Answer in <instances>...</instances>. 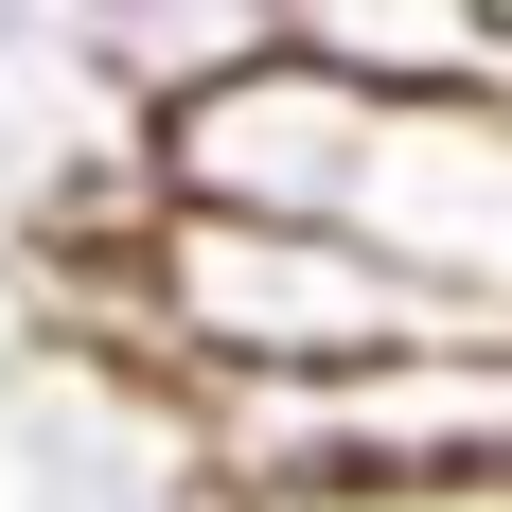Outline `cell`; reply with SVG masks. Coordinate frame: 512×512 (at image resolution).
I'll list each match as a JSON object with an SVG mask.
<instances>
[{
	"mask_svg": "<svg viewBox=\"0 0 512 512\" xmlns=\"http://www.w3.org/2000/svg\"><path fill=\"white\" fill-rule=\"evenodd\" d=\"M0 460H18V512H230L195 442V389H159L142 354L106 336H53L0 389Z\"/></svg>",
	"mask_w": 512,
	"mask_h": 512,
	"instance_id": "6da1fadb",
	"label": "cell"
},
{
	"mask_svg": "<svg viewBox=\"0 0 512 512\" xmlns=\"http://www.w3.org/2000/svg\"><path fill=\"white\" fill-rule=\"evenodd\" d=\"M36 53H53V18H18V0H0V71H36Z\"/></svg>",
	"mask_w": 512,
	"mask_h": 512,
	"instance_id": "7a4b0ae2",
	"label": "cell"
}]
</instances>
